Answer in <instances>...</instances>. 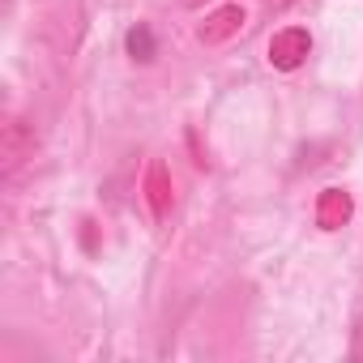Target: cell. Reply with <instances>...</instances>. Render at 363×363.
<instances>
[{
	"label": "cell",
	"instance_id": "6da1fadb",
	"mask_svg": "<svg viewBox=\"0 0 363 363\" xmlns=\"http://www.w3.org/2000/svg\"><path fill=\"white\" fill-rule=\"evenodd\" d=\"M35 145H39L35 124L22 116H9L5 128H0V167H5V175H13L26 158H35Z\"/></svg>",
	"mask_w": 363,
	"mask_h": 363
},
{
	"label": "cell",
	"instance_id": "7a4b0ae2",
	"mask_svg": "<svg viewBox=\"0 0 363 363\" xmlns=\"http://www.w3.org/2000/svg\"><path fill=\"white\" fill-rule=\"evenodd\" d=\"M312 56V35L303 26H282L274 39H269V65L278 73H295L303 60Z\"/></svg>",
	"mask_w": 363,
	"mask_h": 363
},
{
	"label": "cell",
	"instance_id": "3957f363",
	"mask_svg": "<svg viewBox=\"0 0 363 363\" xmlns=\"http://www.w3.org/2000/svg\"><path fill=\"white\" fill-rule=\"evenodd\" d=\"M240 30H244V9H240V5H223V9H214V13L197 26V39H201L206 48H223V43H231Z\"/></svg>",
	"mask_w": 363,
	"mask_h": 363
},
{
	"label": "cell",
	"instance_id": "277c9868",
	"mask_svg": "<svg viewBox=\"0 0 363 363\" xmlns=\"http://www.w3.org/2000/svg\"><path fill=\"white\" fill-rule=\"evenodd\" d=\"M350 197L342 193V189H325L320 193V201H316V223L325 227V231H337V227H346L350 223Z\"/></svg>",
	"mask_w": 363,
	"mask_h": 363
},
{
	"label": "cell",
	"instance_id": "5b68a950",
	"mask_svg": "<svg viewBox=\"0 0 363 363\" xmlns=\"http://www.w3.org/2000/svg\"><path fill=\"white\" fill-rule=\"evenodd\" d=\"M145 193H150V210H154V218H167V214H171V184H167V167H162V162L150 167Z\"/></svg>",
	"mask_w": 363,
	"mask_h": 363
},
{
	"label": "cell",
	"instance_id": "8992f818",
	"mask_svg": "<svg viewBox=\"0 0 363 363\" xmlns=\"http://www.w3.org/2000/svg\"><path fill=\"white\" fill-rule=\"evenodd\" d=\"M124 43H128V56H133V60H141V65H150V60H154V52H158V48H154V30H150L145 22H137V26L128 30V39H124Z\"/></svg>",
	"mask_w": 363,
	"mask_h": 363
},
{
	"label": "cell",
	"instance_id": "52a82bcc",
	"mask_svg": "<svg viewBox=\"0 0 363 363\" xmlns=\"http://www.w3.org/2000/svg\"><path fill=\"white\" fill-rule=\"evenodd\" d=\"M350 354L363 359V312L354 316V329H350Z\"/></svg>",
	"mask_w": 363,
	"mask_h": 363
},
{
	"label": "cell",
	"instance_id": "ba28073f",
	"mask_svg": "<svg viewBox=\"0 0 363 363\" xmlns=\"http://www.w3.org/2000/svg\"><path fill=\"white\" fill-rule=\"evenodd\" d=\"M175 5H179V9H206L210 0H175Z\"/></svg>",
	"mask_w": 363,
	"mask_h": 363
}]
</instances>
